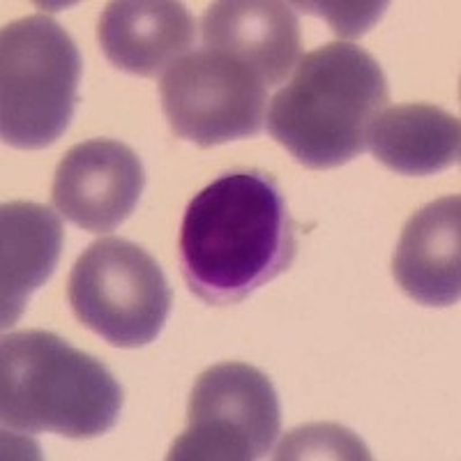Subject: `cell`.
Wrapping results in <instances>:
<instances>
[{"label": "cell", "instance_id": "obj_1", "mask_svg": "<svg viewBox=\"0 0 461 461\" xmlns=\"http://www.w3.org/2000/svg\"><path fill=\"white\" fill-rule=\"evenodd\" d=\"M295 229L275 178L261 171L220 176L189 201L180 224V273L208 304H236L286 273Z\"/></svg>", "mask_w": 461, "mask_h": 461}, {"label": "cell", "instance_id": "obj_2", "mask_svg": "<svg viewBox=\"0 0 461 461\" xmlns=\"http://www.w3.org/2000/svg\"><path fill=\"white\" fill-rule=\"evenodd\" d=\"M388 81L376 58L330 42L300 58L291 81L267 106V131L295 162L335 168L367 150V134L388 106Z\"/></svg>", "mask_w": 461, "mask_h": 461}, {"label": "cell", "instance_id": "obj_3", "mask_svg": "<svg viewBox=\"0 0 461 461\" xmlns=\"http://www.w3.org/2000/svg\"><path fill=\"white\" fill-rule=\"evenodd\" d=\"M121 409V383L102 360L49 330L3 337L0 420L5 429L97 438L118 422Z\"/></svg>", "mask_w": 461, "mask_h": 461}, {"label": "cell", "instance_id": "obj_4", "mask_svg": "<svg viewBox=\"0 0 461 461\" xmlns=\"http://www.w3.org/2000/svg\"><path fill=\"white\" fill-rule=\"evenodd\" d=\"M79 49L47 14L23 16L0 32V137L40 150L63 137L79 102Z\"/></svg>", "mask_w": 461, "mask_h": 461}, {"label": "cell", "instance_id": "obj_5", "mask_svg": "<svg viewBox=\"0 0 461 461\" xmlns=\"http://www.w3.org/2000/svg\"><path fill=\"white\" fill-rule=\"evenodd\" d=\"M68 298L81 323L118 348L155 341L171 312V286L143 247L102 238L77 258Z\"/></svg>", "mask_w": 461, "mask_h": 461}, {"label": "cell", "instance_id": "obj_6", "mask_svg": "<svg viewBox=\"0 0 461 461\" xmlns=\"http://www.w3.org/2000/svg\"><path fill=\"white\" fill-rule=\"evenodd\" d=\"M282 429L273 381L245 362H220L196 378L187 429L173 440L171 461H257Z\"/></svg>", "mask_w": 461, "mask_h": 461}, {"label": "cell", "instance_id": "obj_7", "mask_svg": "<svg viewBox=\"0 0 461 461\" xmlns=\"http://www.w3.org/2000/svg\"><path fill=\"white\" fill-rule=\"evenodd\" d=\"M159 97L171 130L199 148L257 137L266 125L263 81L215 49L180 58L162 77Z\"/></svg>", "mask_w": 461, "mask_h": 461}, {"label": "cell", "instance_id": "obj_8", "mask_svg": "<svg viewBox=\"0 0 461 461\" xmlns=\"http://www.w3.org/2000/svg\"><path fill=\"white\" fill-rule=\"evenodd\" d=\"M146 173L139 155L113 139L69 148L53 176L51 201L65 220L90 233H109L134 212Z\"/></svg>", "mask_w": 461, "mask_h": 461}, {"label": "cell", "instance_id": "obj_9", "mask_svg": "<svg viewBox=\"0 0 461 461\" xmlns=\"http://www.w3.org/2000/svg\"><path fill=\"white\" fill-rule=\"evenodd\" d=\"M205 49L229 53L266 88L284 84L300 60V23L294 5L275 0H221L201 19Z\"/></svg>", "mask_w": 461, "mask_h": 461}, {"label": "cell", "instance_id": "obj_10", "mask_svg": "<svg viewBox=\"0 0 461 461\" xmlns=\"http://www.w3.org/2000/svg\"><path fill=\"white\" fill-rule=\"evenodd\" d=\"M97 40L111 65L150 79L187 56L194 47L196 23L183 3L115 0L102 12Z\"/></svg>", "mask_w": 461, "mask_h": 461}, {"label": "cell", "instance_id": "obj_11", "mask_svg": "<svg viewBox=\"0 0 461 461\" xmlns=\"http://www.w3.org/2000/svg\"><path fill=\"white\" fill-rule=\"evenodd\" d=\"M402 291L427 307H452L461 298V196L418 210L402 230L393 257Z\"/></svg>", "mask_w": 461, "mask_h": 461}, {"label": "cell", "instance_id": "obj_12", "mask_svg": "<svg viewBox=\"0 0 461 461\" xmlns=\"http://www.w3.org/2000/svg\"><path fill=\"white\" fill-rule=\"evenodd\" d=\"M63 221L51 208L12 201L0 208V325L12 328L28 300L53 275L63 252Z\"/></svg>", "mask_w": 461, "mask_h": 461}, {"label": "cell", "instance_id": "obj_13", "mask_svg": "<svg viewBox=\"0 0 461 461\" xmlns=\"http://www.w3.org/2000/svg\"><path fill=\"white\" fill-rule=\"evenodd\" d=\"M374 158L402 176H431L459 162L461 122L434 104L385 106L367 134Z\"/></svg>", "mask_w": 461, "mask_h": 461}, {"label": "cell", "instance_id": "obj_14", "mask_svg": "<svg viewBox=\"0 0 461 461\" xmlns=\"http://www.w3.org/2000/svg\"><path fill=\"white\" fill-rule=\"evenodd\" d=\"M277 461L294 459H372L367 446L346 427L335 422H314L294 429L279 443Z\"/></svg>", "mask_w": 461, "mask_h": 461}, {"label": "cell", "instance_id": "obj_15", "mask_svg": "<svg viewBox=\"0 0 461 461\" xmlns=\"http://www.w3.org/2000/svg\"><path fill=\"white\" fill-rule=\"evenodd\" d=\"M307 14L328 19L332 31L346 40L362 37L388 10V3H295Z\"/></svg>", "mask_w": 461, "mask_h": 461}]
</instances>
